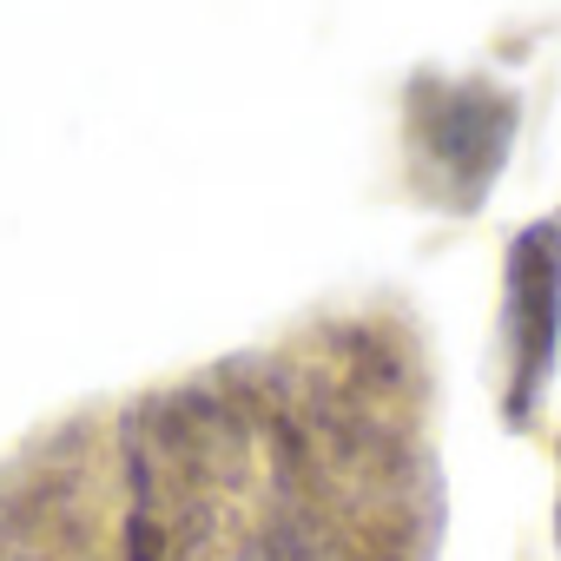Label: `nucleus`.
<instances>
[{
  "label": "nucleus",
  "mask_w": 561,
  "mask_h": 561,
  "mask_svg": "<svg viewBox=\"0 0 561 561\" xmlns=\"http://www.w3.org/2000/svg\"><path fill=\"white\" fill-rule=\"evenodd\" d=\"M502 337H508V423L528 430L548 364H554V337H561V218L528 225L508 244V305H502Z\"/></svg>",
  "instance_id": "f257e3e1"
}]
</instances>
